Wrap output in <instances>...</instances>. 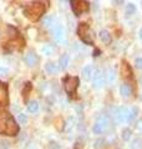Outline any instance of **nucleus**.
<instances>
[{"mask_svg":"<svg viewBox=\"0 0 142 149\" xmlns=\"http://www.w3.org/2000/svg\"><path fill=\"white\" fill-rule=\"evenodd\" d=\"M97 124H100L101 127L103 128V129H107V127H108V124H110V120H108V117L107 116H101V117H98V119H97V122H96Z\"/></svg>","mask_w":142,"mask_h":149,"instance_id":"4468645a","label":"nucleus"},{"mask_svg":"<svg viewBox=\"0 0 142 149\" xmlns=\"http://www.w3.org/2000/svg\"><path fill=\"white\" fill-rule=\"evenodd\" d=\"M79 86V78L77 77H66L64 80V87L67 93H72Z\"/></svg>","mask_w":142,"mask_h":149,"instance_id":"0eeeda50","label":"nucleus"},{"mask_svg":"<svg viewBox=\"0 0 142 149\" xmlns=\"http://www.w3.org/2000/svg\"><path fill=\"white\" fill-rule=\"evenodd\" d=\"M105 83V77H103V72L101 70H96L93 73V80H92V85L95 88H101Z\"/></svg>","mask_w":142,"mask_h":149,"instance_id":"6e6552de","label":"nucleus"},{"mask_svg":"<svg viewBox=\"0 0 142 149\" xmlns=\"http://www.w3.org/2000/svg\"><path fill=\"white\" fill-rule=\"evenodd\" d=\"M59 65H60V70H65L69 66V55H61V57L59 60Z\"/></svg>","mask_w":142,"mask_h":149,"instance_id":"2eb2a0df","label":"nucleus"},{"mask_svg":"<svg viewBox=\"0 0 142 149\" xmlns=\"http://www.w3.org/2000/svg\"><path fill=\"white\" fill-rule=\"evenodd\" d=\"M27 111H29L30 113H36V112L39 111V103H37L36 101H30L29 104H27Z\"/></svg>","mask_w":142,"mask_h":149,"instance_id":"f3484780","label":"nucleus"},{"mask_svg":"<svg viewBox=\"0 0 142 149\" xmlns=\"http://www.w3.org/2000/svg\"><path fill=\"white\" fill-rule=\"evenodd\" d=\"M140 39L142 40V27H141V30H140Z\"/></svg>","mask_w":142,"mask_h":149,"instance_id":"72a5a7b5","label":"nucleus"},{"mask_svg":"<svg viewBox=\"0 0 142 149\" xmlns=\"http://www.w3.org/2000/svg\"><path fill=\"white\" fill-rule=\"evenodd\" d=\"M131 149H142V139L136 138L131 144Z\"/></svg>","mask_w":142,"mask_h":149,"instance_id":"4be33fe9","label":"nucleus"},{"mask_svg":"<svg viewBox=\"0 0 142 149\" xmlns=\"http://www.w3.org/2000/svg\"><path fill=\"white\" fill-rule=\"evenodd\" d=\"M37 61H39V58H37V56L34 54V52H29V54H26L25 56V62L29 65L30 67L32 66H35V65L37 63Z\"/></svg>","mask_w":142,"mask_h":149,"instance_id":"9d476101","label":"nucleus"},{"mask_svg":"<svg viewBox=\"0 0 142 149\" xmlns=\"http://www.w3.org/2000/svg\"><path fill=\"white\" fill-rule=\"evenodd\" d=\"M19 132V125L11 117L10 113L0 111V134L6 136H15Z\"/></svg>","mask_w":142,"mask_h":149,"instance_id":"f257e3e1","label":"nucleus"},{"mask_svg":"<svg viewBox=\"0 0 142 149\" xmlns=\"http://www.w3.org/2000/svg\"><path fill=\"white\" fill-rule=\"evenodd\" d=\"M8 103V88L4 83L0 82V106H5Z\"/></svg>","mask_w":142,"mask_h":149,"instance_id":"1a4fd4ad","label":"nucleus"},{"mask_svg":"<svg viewBox=\"0 0 142 149\" xmlns=\"http://www.w3.org/2000/svg\"><path fill=\"white\" fill-rule=\"evenodd\" d=\"M121 73H122V76L124 77H130L131 76V68H130V66H129V63H126V62H124L122 63V66H121Z\"/></svg>","mask_w":142,"mask_h":149,"instance_id":"dca6fc26","label":"nucleus"},{"mask_svg":"<svg viewBox=\"0 0 142 149\" xmlns=\"http://www.w3.org/2000/svg\"><path fill=\"white\" fill-rule=\"evenodd\" d=\"M71 4H72L75 15H81L82 13H86L90 9V4L85 0H75V1H71Z\"/></svg>","mask_w":142,"mask_h":149,"instance_id":"39448f33","label":"nucleus"},{"mask_svg":"<svg viewBox=\"0 0 142 149\" xmlns=\"http://www.w3.org/2000/svg\"><path fill=\"white\" fill-rule=\"evenodd\" d=\"M77 35L80 36V39H81L85 44H87V45H92L93 44L95 35H93L92 30L90 29V26L87 24H85V22H81V24L79 25Z\"/></svg>","mask_w":142,"mask_h":149,"instance_id":"7ed1b4c3","label":"nucleus"},{"mask_svg":"<svg viewBox=\"0 0 142 149\" xmlns=\"http://www.w3.org/2000/svg\"><path fill=\"white\" fill-rule=\"evenodd\" d=\"M135 11H136V6L134 5V4L132 3L127 4L126 5V14L127 15H132V14H135Z\"/></svg>","mask_w":142,"mask_h":149,"instance_id":"5701e85b","label":"nucleus"},{"mask_svg":"<svg viewBox=\"0 0 142 149\" xmlns=\"http://www.w3.org/2000/svg\"><path fill=\"white\" fill-rule=\"evenodd\" d=\"M137 113H138V109H137L136 107H132V108L130 109V119H129V122H132V120L135 119Z\"/></svg>","mask_w":142,"mask_h":149,"instance_id":"a878e982","label":"nucleus"},{"mask_svg":"<svg viewBox=\"0 0 142 149\" xmlns=\"http://www.w3.org/2000/svg\"><path fill=\"white\" fill-rule=\"evenodd\" d=\"M74 125H75V118L74 117L67 118V120H66V123H65V130L66 132H70Z\"/></svg>","mask_w":142,"mask_h":149,"instance_id":"aec40b11","label":"nucleus"},{"mask_svg":"<svg viewBox=\"0 0 142 149\" xmlns=\"http://www.w3.org/2000/svg\"><path fill=\"white\" fill-rule=\"evenodd\" d=\"M131 136H132V132H131V129L126 128V129H124V130H122V139H124V141H129V139L131 138Z\"/></svg>","mask_w":142,"mask_h":149,"instance_id":"b1692460","label":"nucleus"},{"mask_svg":"<svg viewBox=\"0 0 142 149\" xmlns=\"http://www.w3.org/2000/svg\"><path fill=\"white\" fill-rule=\"evenodd\" d=\"M136 130L138 133H142V119H138L136 123Z\"/></svg>","mask_w":142,"mask_h":149,"instance_id":"7c9ffc66","label":"nucleus"},{"mask_svg":"<svg viewBox=\"0 0 142 149\" xmlns=\"http://www.w3.org/2000/svg\"><path fill=\"white\" fill-rule=\"evenodd\" d=\"M45 71L47 73H50V74H56V73H58V71H59V67L56 66L55 63L49 62V63L45 65Z\"/></svg>","mask_w":142,"mask_h":149,"instance_id":"ddd939ff","label":"nucleus"},{"mask_svg":"<svg viewBox=\"0 0 142 149\" xmlns=\"http://www.w3.org/2000/svg\"><path fill=\"white\" fill-rule=\"evenodd\" d=\"M25 15L27 19H30L31 21H36L44 15L45 13V5L42 3H32L25 9Z\"/></svg>","mask_w":142,"mask_h":149,"instance_id":"f03ea898","label":"nucleus"},{"mask_svg":"<svg viewBox=\"0 0 142 149\" xmlns=\"http://www.w3.org/2000/svg\"><path fill=\"white\" fill-rule=\"evenodd\" d=\"M116 78V74H115V71H113L112 68L108 70V82L110 83H113V81H115Z\"/></svg>","mask_w":142,"mask_h":149,"instance_id":"c85d7f7f","label":"nucleus"},{"mask_svg":"<svg viewBox=\"0 0 142 149\" xmlns=\"http://www.w3.org/2000/svg\"><path fill=\"white\" fill-rule=\"evenodd\" d=\"M120 95L124 97V98H129V97L131 96V87L127 85V83L121 85V87H120Z\"/></svg>","mask_w":142,"mask_h":149,"instance_id":"9b49d317","label":"nucleus"},{"mask_svg":"<svg viewBox=\"0 0 142 149\" xmlns=\"http://www.w3.org/2000/svg\"><path fill=\"white\" fill-rule=\"evenodd\" d=\"M113 119L117 123H124V122H129L130 119V108L127 107H117L113 111Z\"/></svg>","mask_w":142,"mask_h":149,"instance_id":"20e7f679","label":"nucleus"},{"mask_svg":"<svg viewBox=\"0 0 142 149\" xmlns=\"http://www.w3.org/2000/svg\"><path fill=\"white\" fill-rule=\"evenodd\" d=\"M92 130H93V133H95V134H100V133H102V132H105V129H103L101 125H100V124H97V123H95V124H93Z\"/></svg>","mask_w":142,"mask_h":149,"instance_id":"bb28decb","label":"nucleus"},{"mask_svg":"<svg viewBox=\"0 0 142 149\" xmlns=\"http://www.w3.org/2000/svg\"><path fill=\"white\" fill-rule=\"evenodd\" d=\"M100 40L102 41L103 44H106V45H108L111 42V35H110V32H108L107 30H102V31H100Z\"/></svg>","mask_w":142,"mask_h":149,"instance_id":"f8f14e48","label":"nucleus"},{"mask_svg":"<svg viewBox=\"0 0 142 149\" xmlns=\"http://www.w3.org/2000/svg\"><path fill=\"white\" fill-rule=\"evenodd\" d=\"M92 71H93V68L92 66H86V67H84L82 70V77L85 78V80H90V77H91V74H92Z\"/></svg>","mask_w":142,"mask_h":149,"instance_id":"a211bd4d","label":"nucleus"},{"mask_svg":"<svg viewBox=\"0 0 142 149\" xmlns=\"http://www.w3.org/2000/svg\"><path fill=\"white\" fill-rule=\"evenodd\" d=\"M18 120H19V122H20L21 124H26V123H27V116L24 114V113H19Z\"/></svg>","mask_w":142,"mask_h":149,"instance_id":"cd10ccee","label":"nucleus"},{"mask_svg":"<svg viewBox=\"0 0 142 149\" xmlns=\"http://www.w3.org/2000/svg\"><path fill=\"white\" fill-rule=\"evenodd\" d=\"M135 67L136 68H142V58H136L135 60Z\"/></svg>","mask_w":142,"mask_h":149,"instance_id":"2f4dec72","label":"nucleus"},{"mask_svg":"<svg viewBox=\"0 0 142 149\" xmlns=\"http://www.w3.org/2000/svg\"><path fill=\"white\" fill-rule=\"evenodd\" d=\"M103 147H105V139L103 138H98L93 142V148L95 149H101Z\"/></svg>","mask_w":142,"mask_h":149,"instance_id":"412c9836","label":"nucleus"},{"mask_svg":"<svg viewBox=\"0 0 142 149\" xmlns=\"http://www.w3.org/2000/svg\"><path fill=\"white\" fill-rule=\"evenodd\" d=\"M54 46L53 45H45L44 47L41 49V52L44 54V55H46V56H51L54 54Z\"/></svg>","mask_w":142,"mask_h":149,"instance_id":"6ab92c4d","label":"nucleus"},{"mask_svg":"<svg viewBox=\"0 0 142 149\" xmlns=\"http://www.w3.org/2000/svg\"><path fill=\"white\" fill-rule=\"evenodd\" d=\"M30 90H31V83L27 82V83H26V90L22 91V95H24V96H27V93H29Z\"/></svg>","mask_w":142,"mask_h":149,"instance_id":"473e14b6","label":"nucleus"},{"mask_svg":"<svg viewBox=\"0 0 142 149\" xmlns=\"http://www.w3.org/2000/svg\"><path fill=\"white\" fill-rule=\"evenodd\" d=\"M53 36H54V39L58 41V42H60V44L66 42L65 31H64V26L63 25L56 24V25L53 26Z\"/></svg>","mask_w":142,"mask_h":149,"instance_id":"423d86ee","label":"nucleus"},{"mask_svg":"<svg viewBox=\"0 0 142 149\" xmlns=\"http://www.w3.org/2000/svg\"><path fill=\"white\" fill-rule=\"evenodd\" d=\"M42 24H44V26H46V27H50L51 25H54V17L53 16H46L44 19V21H42Z\"/></svg>","mask_w":142,"mask_h":149,"instance_id":"393cba45","label":"nucleus"},{"mask_svg":"<svg viewBox=\"0 0 142 149\" xmlns=\"http://www.w3.org/2000/svg\"><path fill=\"white\" fill-rule=\"evenodd\" d=\"M8 73H9V70H8V68L0 66V76H1V77H5V76H8Z\"/></svg>","mask_w":142,"mask_h":149,"instance_id":"c756f323","label":"nucleus"}]
</instances>
